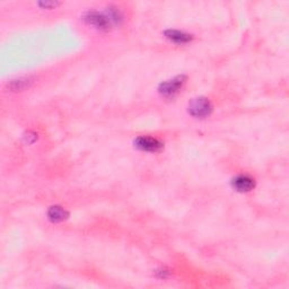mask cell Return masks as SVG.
<instances>
[{
  "mask_svg": "<svg viewBox=\"0 0 289 289\" xmlns=\"http://www.w3.org/2000/svg\"><path fill=\"white\" fill-rule=\"evenodd\" d=\"M84 19L86 20V23L88 25L93 26L94 29L99 31H109L112 24L108 15L95 12V10H90V12H87L85 14Z\"/></svg>",
  "mask_w": 289,
  "mask_h": 289,
  "instance_id": "1",
  "label": "cell"
},
{
  "mask_svg": "<svg viewBox=\"0 0 289 289\" xmlns=\"http://www.w3.org/2000/svg\"><path fill=\"white\" fill-rule=\"evenodd\" d=\"M212 105L206 98L194 99L189 104V112L195 117H206L211 113Z\"/></svg>",
  "mask_w": 289,
  "mask_h": 289,
  "instance_id": "2",
  "label": "cell"
},
{
  "mask_svg": "<svg viewBox=\"0 0 289 289\" xmlns=\"http://www.w3.org/2000/svg\"><path fill=\"white\" fill-rule=\"evenodd\" d=\"M185 84V77L184 76H178L174 77L173 79L167 80V82H164L159 87V92L162 93L166 98H171V96H174L175 94H178L180 92V89L183 87V85Z\"/></svg>",
  "mask_w": 289,
  "mask_h": 289,
  "instance_id": "3",
  "label": "cell"
},
{
  "mask_svg": "<svg viewBox=\"0 0 289 289\" xmlns=\"http://www.w3.org/2000/svg\"><path fill=\"white\" fill-rule=\"evenodd\" d=\"M136 147H138L142 152H149V153H156L163 148V143L156 138L152 137H138L136 139Z\"/></svg>",
  "mask_w": 289,
  "mask_h": 289,
  "instance_id": "4",
  "label": "cell"
},
{
  "mask_svg": "<svg viewBox=\"0 0 289 289\" xmlns=\"http://www.w3.org/2000/svg\"><path fill=\"white\" fill-rule=\"evenodd\" d=\"M234 189L238 192H249L253 190L255 186V182L252 178L248 175H238L233 180Z\"/></svg>",
  "mask_w": 289,
  "mask_h": 289,
  "instance_id": "5",
  "label": "cell"
},
{
  "mask_svg": "<svg viewBox=\"0 0 289 289\" xmlns=\"http://www.w3.org/2000/svg\"><path fill=\"white\" fill-rule=\"evenodd\" d=\"M165 36L167 37L170 41L174 42V43L178 44H184L188 43L192 40V36L188 33H184V32H181L178 30H168L165 32Z\"/></svg>",
  "mask_w": 289,
  "mask_h": 289,
  "instance_id": "6",
  "label": "cell"
},
{
  "mask_svg": "<svg viewBox=\"0 0 289 289\" xmlns=\"http://www.w3.org/2000/svg\"><path fill=\"white\" fill-rule=\"evenodd\" d=\"M47 216L51 219L52 222L55 223H59L65 221V219L69 216V213L66 209H63L62 207H51L49 209V212H47Z\"/></svg>",
  "mask_w": 289,
  "mask_h": 289,
  "instance_id": "7",
  "label": "cell"
},
{
  "mask_svg": "<svg viewBox=\"0 0 289 289\" xmlns=\"http://www.w3.org/2000/svg\"><path fill=\"white\" fill-rule=\"evenodd\" d=\"M26 86H29V80L28 79H19V80H15V82L12 83V88L14 90H20L25 88Z\"/></svg>",
  "mask_w": 289,
  "mask_h": 289,
  "instance_id": "8",
  "label": "cell"
}]
</instances>
